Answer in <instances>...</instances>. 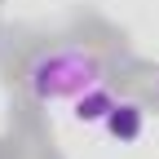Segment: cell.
<instances>
[{
  "mask_svg": "<svg viewBox=\"0 0 159 159\" xmlns=\"http://www.w3.org/2000/svg\"><path fill=\"white\" fill-rule=\"evenodd\" d=\"M102 57L84 44H53L40 49L27 66V89L35 102H75L80 93H89L93 84H102Z\"/></svg>",
  "mask_w": 159,
  "mask_h": 159,
  "instance_id": "cell-1",
  "label": "cell"
},
{
  "mask_svg": "<svg viewBox=\"0 0 159 159\" xmlns=\"http://www.w3.org/2000/svg\"><path fill=\"white\" fill-rule=\"evenodd\" d=\"M106 133H111V142H119V146H133L137 137L146 133V111L137 106V102H115V111L106 115V124H102Z\"/></svg>",
  "mask_w": 159,
  "mask_h": 159,
  "instance_id": "cell-2",
  "label": "cell"
},
{
  "mask_svg": "<svg viewBox=\"0 0 159 159\" xmlns=\"http://www.w3.org/2000/svg\"><path fill=\"white\" fill-rule=\"evenodd\" d=\"M115 102H119V97L106 84H93L89 93H80L71 102V115H75V124H106V115L115 111Z\"/></svg>",
  "mask_w": 159,
  "mask_h": 159,
  "instance_id": "cell-3",
  "label": "cell"
}]
</instances>
